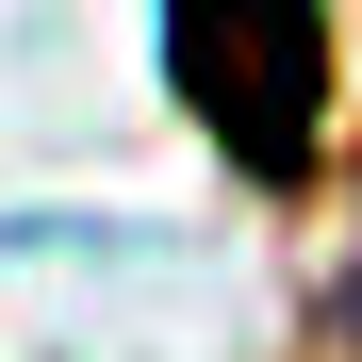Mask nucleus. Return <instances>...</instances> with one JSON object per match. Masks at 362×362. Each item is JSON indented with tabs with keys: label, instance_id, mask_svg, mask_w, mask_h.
I'll return each mask as SVG.
<instances>
[{
	"label": "nucleus",
	"instance_id": "2",
	"mask_svg": "<svg viewBox=\"0 0 362 362\" xmlns=\"http://www.w3.org/2000/svg\"><path fill=\"white\" fill-rule=\"evenodd\" d=\"M346 329H362V280H346Z\"/></svg>",
	"mask_w": 362,
	"mask_h": 362
},
{
	"label": "nucleus",
	"instance_id": "1",
	"mask_svg": "<svg viewBox=\"0 0 362 362\" xmlns=\"http://www.w3.org/2000/svg\"><path fill=\"white\" fill-rule=\"evenodd\" d=\"M165 66H181V99L214 115V148L247 181H296V165H313L329 0H165Z\"/></svg>",
	"mask_w": 362,
	"mask_h": 362
}]
</instances>
